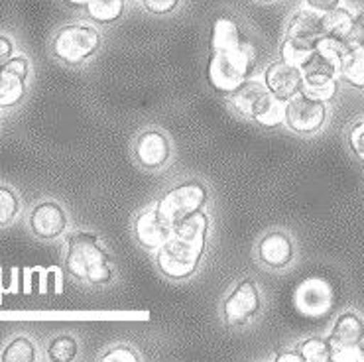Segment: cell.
I'll use <instances>...</instances> for the list:
<instances>
[{"label":"cell","mask_w":364,"mask_h":362,"mask_svg":"<svg viewBox=\"0 0 364 362\" xmlns=\"http://www.w3.org/2000/svg\"><path fill=\"white\" fill-rule=\"evenodd\" d=\"M207 233L209 217L201 211L171 228V235L156 254V264L161 274L171 280H187L193 276L203 258Z\"/></svg>","instance_id":"cell-1"},{"label":"cell","mask_w":364,"mask_h":362,"mask_svg":"<svg viewBox=\"0 0 364 362\" xmlns=\"http://www.w3.org/2000/svg\"><path fill=\"white\" fill-rule=\"evenodd\" d=\"M256 61H258V55H256L255 46L246 38L237 46L211 50V58L207 65V79L213 91L220 95H230L232 91H237L238 87L255 73Z\"/></svg>","instance_id":"cell-2"},{"label":"cell","mask_w":364,"mask_h":362,"mask_svg":"<svg viewBox=\"0 0 364 362\" xmlns=\"http://www.w3.org/2000/svg\"><path fill=\"white\" fill-rule=\"evenodd\" d=\"M65 266L77 280L93 286L109 284L112 280V264L101 240L91 233H75L68 238Z\"/></svg>","instance_id":"cell-3"},{"label":"cell","mask_w":364,"mask_h":362,"mask_svg":"<svg viewBox=\"0 0 364 362\" xmlns=\"http://www.w3.org/2000/svg\"><path fill=\"white\" fill-rule=\"evenodd\" d=\"M230 107L240 117L252 118L260 127L276 128L284 122L286 107L268 91V87L258 81H245L237 91L230 93Z\"/></svg>","instance_id":"cell-4"},{"label":"cell","mask_w":364,"mask_h":362,"mask_svg":"<svg viewBox=\"0 0 364 362\" xmlns=\"http://www.w3.org/2000/svg\"><path fill=\"white\" fill-rule=\"evenodd\" d=\"M205 203H207V187L201 181L191 179L170 189L158 201L156 211H158V217L168 227L173 228L189 217H193L195 213H199L205 207Z\"/></svg>","instance_id":"cell-5"},{"label":"cell","mask_w":364,"mask_h":362,"mask_svg":"<svg viewBox=\"0 0 364 362\" xmlns=\"http://www.w3.org/2000/svg\"><path fill=\"white\" fill-rule=\"evenodd\" d=\"M99 48H101V34L93 26L87 24L63 26L51 43L53 55L68 65H81Z\"/></svg>","instance_id":"cell-6"},{"label":"cell","mask_w":364,"mask_h":362,"mask_svg":"<svg viewBox=\"0 0 364 362\" xmlns=\"http://www.w3.org/2000/svg\"><path fill=\"white\" fill-rule=\"evenodd\" d=\"M325 118H327L325 102L311 99L307 95L299 93L286 102L284 122L296 134H315L325 124Z\"/></svg>","instance_id":"cell-7"},{"label":"cell","mask_w":364,"mask_h":362,"mask_svg":"<svg viewBox=\"0 0 364 362\" xmlns=\"http://www.w3.org/2000/svg\"><path fill=\"white\" fill-rule=\"evenodd\" d=\"M333 287L323 278H307L296 287L294 305L299 315L309 319L325 317L333 309Z\"/></svg>","instance_id":"cell-8"},{"label":"cell","mask_w":364,"mask_h":362,"mask_svg":"<svg viewBox=\"0 0 364 362\" xmlns=\"http://www.w3.org/2000/svg\"><path fill=\"white\" fill-rule=\"evenodd\" d=\"M260 292L250 278L242 280L235 292L225 299L223 304V315L225 321L232 327H242L250 319H255L260 313Z\"/></svg>","instance_id":"cell-9"},{"label":"cell","mask_w":364,"mask_h":362,"mask_svg":"<svg viewBox=\"0 0 364 362\" xmlns=\"http://www.w3.org/2000/svg\"><path fill=\"white\" fill-rule=\"evenodd\" d=\"M264 85L268 87L276 99L282 102H288L289 99H294L296 95L301 93L304 87V73L301 69L286 63L284 59H278L268 65L266 73H264Z\"/></svg>","instance_id":"cell-10"},{"label":"cell","mask_w":364,"mask_h":362,"mask_svg":"<svg viewBox=\"0 0 364 362\" xmlns=\"http://www.w3.org/2000/svg\"><path fill=\"white\" fill-rule=\"evenodd\" d=\"M28 71V59L22 55L10 58L0 68V109H10L24 99Z\"/></svg>","instance_id":"cell-11"},{"label":"cell","mask_w":364,"mask_h":362,"mask_svg":"<svg viewBox=\"0 0 364 362\" xmlns=\"http://www.w3.org/2000/svg\"><path fill=\"white\" fill-rule=\"evenodd\" d=\"M170 154L168 138L158 130H146L136 138L134 156L142 168L158 169L166 166V161L170 160Z\"/></svg>","instance_id":"cell-12"},{"label":"cell","mask_w":364,"mask_h":362,"mask_svg":"<svg viewBox=\"0 0 364 362\" xmlns=\"http://www.w3.org/2000/svg\"><path fill=\"white\" fill-rule=\"evenodd\" d=\"M68 227V215L61 209L58 203L46 201L36 205L32 215H30V228L38 238L51 240L65 230Z\"/></svg>","instance_id":"cell-13"},{"label":"cell","mask_w":364,"mask_h":362,"mask_svg":"<svg viewBox=\"0 0 364 362\" xmlns=\"http://www.w3.org/2000/svg\"><path fill=\"white\" fill-rule=\"evenodd\" d=\"M258 258L268 268H286L294 258V245L291 238L282 230H272L264 236L258 245Z\"/></svg>","instance_id":"cell-14"},{"label":"cell","mask_w":364,"mask_h":362,"mask_svg":"<svg viewBox=\"0 0 364 362\" xmlns=\"http://www.w3.org/2000/svg\"><path fill=\"white\" fill-rule=\"evenodd\" d=\"M171 235V228L158 217V211L148 209L144 213H140L134 220V236L140 245L154 250V248H160L168 236Z\"/></svg>","instance_id":"cell-15"},{"label":"cell","mask_w":364,"mask_h":362,"mask_svg":"<svg viewBox=\"0 0 364 362\" xmlns=\"http://www.w3.org/2000/svg\"><path fill=\"white\" fill-rule=\"evenodd\" d=\"M364 339V321L356 315V313H343L335 327L331 331L329 343L333 351L337 348H345V346L360 345Z\"/></svg>","instance_id":"cell-16"},{"label":"cell","mask_w":364,"mask_h":362,"mask_svg":"<svg viewBox=\"0 0 364 362\" xmlns=\"http://www.w3.org/2000/svg\"><path fill=\"white\" fill-rule=\"evenodd\" d=\"M321 18L315 10H299L288 20L286 36L301 38V40H321L323 28Z\"/></svg>","instance_id":"cell-17"},{"label":"cell","mask_w":364,"mask_h":362,"mask_svg":"<svg viewBox=\"0 0 364 362\" xmlns=\"http://www.w3.org/2000/svg\"><path fill=\"white\" fill-rule=\"evenodd\" d=\"M319 40H301V38H288L279 46V55L286 63L304 69L317 51Z\"/></svg>","instance_id":"cell-18"},{"label":"cell","mask_w":364,"mask_h":362,"mask_svg":"<svg viewBox=\"0 0 364 362\" xmlns=\"http://www.w3.org/2000/svg\"><path fill=\"white\" fill-rule=\"evenodd\" d=\"M353 24H355V16L347 9H335L331 12H325L321 18L323 38L337 40V42L343 43L345 38L350 34Z\"/></svg>","instance_id":"cell-19"},{"label":"cell","mask_w":364,"mask_h":362,"mask_svg":"<svg viewBox=\"0 0 364 362\" xmlns=\"http://www.w3.org/2000/svg\"><path fill=\"white\" fill-rule=\"evenodd\" d=\"M339 73L348 85L364 89V46L345 51L341 59Z\"/></svg>","instance_id":"cell-20"},{"label":"cell","mask_w":364,"mask_h":362,"mask_svg":"<svg viewBox=\"0 0 364 362\" xmlns=\"http://www.w3.org/2000/svg\"><path fill=\"white\" fill-rule=\"evenodd\" d=\"M85 12L99 24L117 22L124 14V0H87Z\"/></svg>","instance_id":"cell-21"},{"label":"cell","mask_w":364,"mask_h":362,"mask_svg":"<svg viewBox=\"0 0 364 362\" xmlns=\"http://www.w3.org/2000/svg\"><path fill=\"white\" fill-rule=\"evenodd\" d=\"M337 79L335 77H304V87L301 93L317 99V101L327 102L335 99L337 95Z\"/></svg>","instance_id":"cell-22"},{"label":"cell","mask_w":364,"mask_h":362,"mask_svg":"<svg viewBox=\"0 0 364 362\" xmlns=\"http://www.w3.org/2000/svg\"><path fill=\"white\" fill-rule=\"evenodd\" d=\"M299 353L305 362H329L333 356V346L329 339L311 337L299 345Z\"/></svg>","instance_id":"cell-23"},{"label":"cell","mask_w":364,"mask_h":362,"mask_svg":"<svg viewBox=\"0 0 364 362\" xmlns=\"http://www.w3.org/2000/svg\"><path fill=\"white\" fill-rule=\"evenodd\" d=\"M2 361L4 362H34L36 346L30 339L16 337L6 348L2 351Z\"/></svg>","instance_id":"cell-24"},{"label":"cell","mask_w":364,"mask_h":362,"mask_svg":"<svg viewBox=\"0 0 364 362\" xmlns=\"http://www.w3.org/2000/svg\"><path fill=\"white\" fill-rule=\"evenodd\" d=\"M77 356V341L71 335H60L48 346V358L55 362H71Z\"/></svg>","instance_id":"cell-25"},{"label":"cell","mask_w":364,"mask_h":362,"mask_svg":"<svg viewBox=\"0 0 364 362\" xmlns=\"http://www.w3.org/2000/svg\"><path fill=\"white\" fill-rule=\"evenodd\" d=\"M20 203H18L16 193L9 187L0 186V227H6L16 219Z\"/></svg>","instance_id":"cell-26"},{"label":"cell","mask_w":364,"mask_h":362,"mask_svg":"<svg viewBox=\"0 0 364 362\" xmlns=\"http://www.w3.org/2000/svg\"><path fill=\"white\" fill-rule=\"evenodd\" d=\"M364 46V10H360L355 16V24H353V30L350 34L345 38L343 42V48L345 50H353V48H360Z\"/></svg>","instance_id":"cell-27"},{"label":"cell","mask_w":364,"mask_h":362,"mask_svg":"<svg viewBox=\"0 0 364 362\" xmlns=\"http://www.w3.org/2000/svg\"><path fill=\"white\" fill-rule=\"evenodd\" d=\"M331 361L333 362H364V346L353 345V346H345V348H337V351H333Z\"/></svg>","instance_id":"cell-28"},{"label":"cell","mask_w":364,"mask_h":362,"mask_svg":"<svg viewBox=\"0 0 364 362\" xmlns=\"http://www.w3.org/2000/svg\"><path fill=\"white\" fill-rule=\"evenodd\" d=\"M102 362H114V361H124V362H136L140 361L138 354L130 348V346H114L110 348L109 353H105L101 356Z\"/></svg>","instance_id":"cell-29"},{"label":"cell","mask_w":364,"mask_h":362,"mask_svg":"<svg viewBox=\"0 0 364 362\" xmlns=\"http://www.w3.org/2000/svg\"><path fill=\"white\" fill-rule=\"evenodd\" d=\"M144 9L152 14L164 16V14H170L173 10L178 9L179 0H142Z\"/></svg>","instance_id":"cell-30"},{"label":"cell","mask_w":364,"mask_h":362,"mask_svg":"<svg viewBox=\"0 0 364 362\" xmlns=\"http://www.w3.org/2000/svg\"><path fill=\"white\" fill-rule=\"evenodd\" d=\"M348 142H350L353 152H355L358 158H363L364 160V120L350 128V132H348Z\"/></svg>","instance_id":"cell-31"},{"label":"cell","mask_w":364,"mask_h":362,"mask_svg":"<svg viewBox=\"0 0 364 362\" xmlns=\"http://www.w3.org/2000/svg\"><path fill=\"white\" fill-rule=\"evenodd\" d=\"M309 9L317 10V12H331V10L339 9L341 0H305Z\"/></svg>","instance_id":"cell-32"},{"label":"cell","mask_w":364,"mask_h":362,"mask_svg":"<svg viewBox=\"0 0 364 362\" xmlns=\"http://www.w3.org/2000/svg\"><path fill=\"white\" fill-rule=\"evenodd\" d=\"M12 42H10V38L6 36H0V68L12 58Z\"/></svg>","instance_id":"cell-33"},{"label":"cell","mask_w":364,"mask_h":362,"mask_svg":"<svg viewBox=\"0 0 364 362\" xmlns=\"http://www.w3.org/2000/svg\"><path fill=\"white\" fill-rule=\"evenodd\" d=\"M276 361L278 362H305L304 356H301V353H299V351H297V353L279 354V356H276Z\"/></svg>","instance_id":"cell-34"},{"label":"cell","mask_w":364,"mask_h":362,"mask_svg":"<svg viewBox=\"0 0 364 362\" xmlns=\"http://www.w3.org/2000/svg\"><path fill=\"white\" fill-rule=\"evenodd\" d=\"M69 4H75V6H83L85 9V4H87V0H68Z\"/></svg>","instance_id":"cell-35"},{"label":"cell","mask_w":364,"mask_h":362,"mask_svg":"<svg viewBox=\"0 0 364 362\" xmlns=\"http://www.w3.org/2000/svg\"><path fill=\"white\" fill-rule=\"evenodd\" d=\"M256 2H274V0H256Z\"/></svg>","instance_id":"cell-36"}]
</instances>
